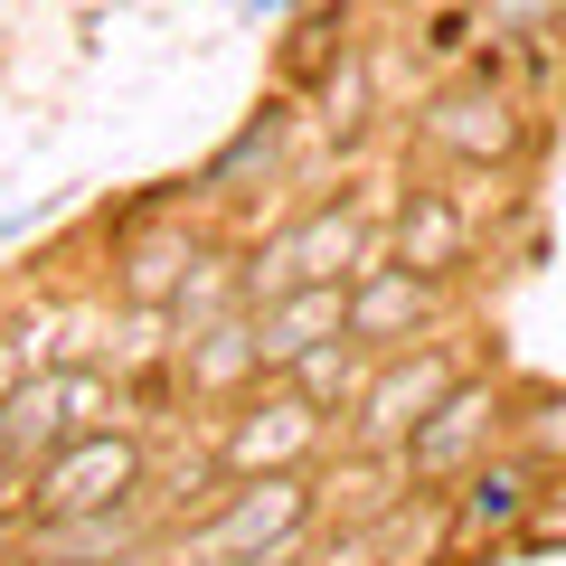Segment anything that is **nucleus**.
Here are the masks:
<instances>
[{
	"label": "nucleus",
	"instance_id": "f257e3e1",
	"mask_svg": "<svg viewBox=\"0 0 566 566\" xmlns=\"http://www.w3.org/2000/svg\"><path fill=\"white\" fill-rule=\"evenodd\" d=\"M303 528H312V482L303 472H264V482H245L208 528H189V538L170 547V566H283Z\"/></svg>",
	"mask_w": 566,
	"mask_h": 566
},
{
	"label": "nucleus",
	"instance_id": "f03ea898",
	"mask_svg": "<svg viewBox=\"0 0 566 566\" xmlns=\"http://www.w3.org/2000/svg\"><path fill=\"white\" fill-rule=\"evenodd\" d=\"M453 387H463V359H453V349H434V340L378 359L368 397L349 406V444H359V453H406V444H416V424L434 416Z\"/></svg>",
	"mask_w": 566,
	"mask_h": 566
},
{
	"label": "nucleus",
	"instance_id": "7ed1b4c3",
	"mask_svg": "<svg viewBox=\"0 0 566 566\" xmlns=\"http://www.w3.org/2000/svg\"><path fill=\"white\" fill-rule=\"evenodd\" d=\"M142 491V444L123 434V424H104V434H76V444H57L39 463V482H29V510L39 520H76V510H114Z\"/></svg>",
	"mask_w": 566,
	"mask_h": 566
},
{
	"label": "nucleus",
	"instance_id": "20e7f679",
	"mask_svg": "<svg viewBox=\"0 0 566 566\" xmlns=\"http://www.w3.org/2000/svg\"><path fill=\"white\" fill-rule=\"evenodd\" d=\"M368 237L349 208H312L293 237H274L255 264H245V303H283V293H303V283H340V274H368Z\"/></svg>",
	"mask_w": 566,
	"mask_h": 566
},
{
	"label": "nucleus",
	"instance_id": "39448f33",
	"mask_svg": "<svg viewBox=\"0 0 566 566\" xmlns=\"http://www.w3.org/2000/svg\"><path fill=\"white\" fill-rule=\"evenodd\" d=\"M444 161H472V170H491V161H520L528 151V114L501 95L491 76H472V85H444V95L424 104V123H416Z\"/></svg>",
	"mask_w": 566,
	"mask_h": 566
},
{
	"label": "nucleus",
	"instance_id": "423d86ee",
	"mask_svg": "<svg viewBox=\"0 0 566 566\" xmlns=\"http://www.w3.org/2000/svg\"><path fill=\"white\" fill-rule=\"evenodd\" d=\"M491 434H501V387H491V378H463L434 416L416 424L406 472H416V482H463L472 463H491Z\"/></svg>",
	"mask_w": 566,
	"mask_h": 566
},
{
	"label": "nucleus",
	"instance_id": "0eeeda50",
	"mask_svg": "<svg viewBox=\"0 0 566 566\" xmlns=\"http://www.w3.org/2000/svg\"><path fill=\"white\" fill-rule=\"evenodd\" d=\"M151 528H161V510L142 501H114V510H76V520H39L20 547V566H123L151 547Z\"/></svg>",
	"mask_w": 566,
	"mask_h": 566
},
{
	"label": "nucleus",
	"instance_id": "6e6552de",
	"mask_svg": "<svg viewBox=\"0 0 566 566\" xmlns=\"http://www.w3.org/2000/svg\"><path fill=\"white\" fill-rule=\"evenodd\" d=\"M322 444V406L312 397H264V406H245L237 424H227V444H218V463L227 472H245V482H264V472H293L303 453Z\"/></svg>",
	"mask_w": 566,
	"mask_h": 566
},
{
	"label": "nucleus",
	"instance_id": "1a4fd4ad",
	"mask_svg": "<svg viewBox=\"0 0 566 566\" xmlns=\"http://www.w3.org/2000/svg\"><path fill=\"white\" fill-rule=\"evenodd\" d=\"M528 510H538V463H528V453H491V463L463 472V501H453V547L520 538Z\"/></svg>",
	"mask_w": 566,
	"mask_h": 566
},
{
	"label": "nucleus",
	"instance_id": "9d476101",
	"mask_svg": "<svg viewBox=\"0 0 566 566\" xmlns=\"http://www.w3.org/2000/svg\"><path fill=\"white\" fill-rule=\"evenodd\" d=\"M424 312H434V274H416V264H397V255H378L349 283V340L359 349H397Z\"/></svg>",
	"mask_w": 566,
	"mask_h": 566
},
{
	"label": "nucleus",
	"instance_id": "9b49d317",
	"mask_svg": "<svg viewBox=\"0 0 566 566\" xmlns=\"http://www.w3.org/2000/svg\"><path fill=\"white\" fill-rule=\"evenodd\" d=\"M255 340H264V368H293V359H312L322 340H349V293H340V283L283 293V303H264Z\"/></svg>",
	"mask_w": 566,
	"mask_h": 566
},
{
	"label": "nucleus",
	"instance_id": "f8f14e48",
	"mask_svg": "<svg viewBox=\"0 0 566 566\" xmlns=\"http://www.w3.org/2000/svg\"><path fill=\"white\" fill-rule=\"evenodd\" d=\"M463 255H472V218L453 199H434V189H416V199L397 208V264H416V274L444 283Z\"/></svg>",
	"mask_w": 566,
	"mask_h": 566
},
{
	"label": "nucleus",
	"instance_id": "ddd939ff",
	"mask_svg": "<svg viewBox=\"0 0 566 566\" xmlns=\"http://www.w3.org/2000/svg\"><path fill=\"white\" fill-rule=\"evenodd\" d=\"M255 368H264V340H255V322H245V312H227V322L189 331V349H180V378L199 387V397H237Z\"/></svg>",
	"mask_w": 566,
	"mask_h": 566
},
{
	"label": "nucleus",
	"instance_id": "4468645a",
	"mask_svg": "<svg viewBox=\"0 0 566 566\" xmlns=\"http://www.w3.org/2000/svg\"><path fill=\"white\" fill-rule=\"evenodd\" d=\"M189 237H133V255H123V303L133 312H170L189 283Z\"/></svg>",
	"mask_w": 566,
	"mask_h": 566
},
{
	"label": "nucleus",
	"instance_id": "2eb2a0df",
	"mask_svg": "<svg viewBox=\"0 0 566 566\" xmlns=\"http://www.w3.org/2000/svg\"><path fill=\"white\" fill-rule=\"evenodd\" d=\"M368 378H378V368H368V349H359V340H322L312 359H293V397H312L322 416H331V406H359V397H368Z\"/></svg>",
	"mask_w": 566,
	"mask_h": 566
},
{
	"label": "nucleus",
	"instance_id": "dca6fc26",
	"mask_svg": "<svg viewBox=\"0 0 566 566\" xmlns=\"http://www.w3.org/2000/svg\"><path fill=\"white\" fill-rule=\"evenodd\" d=\"M237 293H245V274H227L218 255H199V264H189V283H180V303H170V312H180V331H208V322H227V303H237Z\"/></svg>",
	"mask_w": 566,
	"mask_h": 566
},
{
	"label": "nucleus",
	"instance_id": "f3484780",
	"mask_svg": "<svg viewBox=\"0 0 566 566\" xmlns=\"http://www.w3.org/2000/svg\"><path fill=\"white\" fill-rule=\"evenodd\" d=\"M520 453L528 463H566V397H538L520 416Z\"/></svg>",
	"mask_w": 566,
	"mask_h": 566
},
{
	"label": "nucleus",
	"instance_id": "a211bd4d",
	"mask_svg": "<svg viewBox=\"0 0 566 566\" xmlns=\"http://www.w3.org/2000/svg\"><path fill=\"white\" fill-rule=\"evenodd\" d=\"M520 538H528V547H566V482H547V491H538V510H528Z\"/></svg>",
	"mask_w": 566,
	"mask_h": 566
},
{
	"label": "nucleus",
	"instance_id": "6ab92c4d",
	"mask_svg": "<svg viewBox=\"0 0 566 566\" xmlns=\"http://www.w3.org/2000/svg\"><path fill=\"white\" fill-rule=\"evenodd\" d=\"M29 378H39V340H0V406L20 397Z\"/></svg>",
	"mask_w": 566,
	"mask_h": 566
},
{
	"label": "nucleus",
	"instance_id": "aec40b11",
	"mask_svg": "<svg viewBox=\"0 0 566 566\" xmlns=\"http://www.w3.org/2000/svg\"><path fill=\"white\" fill-rule=\"evenodd\" d=\"M10 463H20V444H10V416H0V472H10Z\"/></svg>",
	"mask_w": 566,
	"mask_h": 566
}]
</instances>
